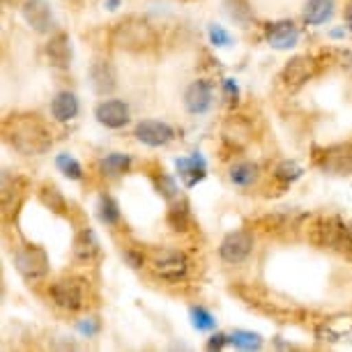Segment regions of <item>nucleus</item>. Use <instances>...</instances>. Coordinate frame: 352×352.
Listing matches in <instances>:
<instances>
[{"label":"nucleus","mask_w":352,"mask_h":352,"mask_svg":"<svg viewBox=\"0 0 352 352\" xmlns=\"http://www.w3.org/2000/svg\"><path fill=\"white\" fill-rule=\"evenodd\" d=\"M5 138L23 157H39L53 145L51 129L37 116H12L5 122Z\"/></svg>","instance_id":"obj_1"},{"label":"nucleus","mask_w":352,"mask_h":352,"mask_svg":"<svg viewBox=\"0 0 352 352\" xmlns=\"http://www.w3.org/2000/svg\"><path fill=\"white\" fill-rule=\"evenodd\" d=\"M311 242L320 249L334 251V254H352V230L350 226L338 217H322L314 223Z\"/></svg>","instance_id":"obj_2"},{"label":"nucleus","mask_w":352,"mask_h":352,"mask_svg":"<svg viewBox=\"0 0 352 352\" xmlns=\"http://www.w3.org/2000/svg\"><path fill=\"white\" fill-rule=\"evenodd\" d=\"M111 42L124 51H145L157 44V32L145 19L129 16V19H124V21L113 25Z\"/></svg>","instance_id":"obj_3"},{"label":"nucleus","mask_w":352,"mask_h":352,"mask_svg":"<svg viewBox=\"0 0 352 352\" xmlns=\"http://www.w3.org/2000/svg\"><path fill=\"white\" fill-rule=\"evenodd\" d=\"M189 258L180 249H157L152 254L150 270L157 278H162L166 283H180L189 274Z\"/></svg>","instance_id":"obj_4"},{"label":"nucleus","mask_w":352,"mask_h":352,"mask_svg":"<svg viewBox=\"0 0 352 352\" xmlns=\"http://www.w3.org/2000/svg\"><path fill=\"white\" fill-rule=\"evenodd\" d=\"M49 297L58 309L76 314L85 307V281L76 276H63L49 285Z\"/></svg>","instance_id":"obj_5"},{"label":"nucleus","mask_w":352,"mask_h":352,"mask_svg":"<svg viewBox=\"0 0 352 352\" xmlns=\"http://www.w3.org/2000/svg\"><path fill=\"white\" fill-rule=\"evenodd\" d=\"M14 267L23 281L37 283L49 274V256L42 247L25 244V247H19L14 251Z\"/></svg>","instance_id":"obj_6"},{"label":"nucleus","mask_w":352,"mask_h":352,"mask_svg":"<svg viewBox=\"0 0 352 352\" xmlns=\"http://www.w3.org/2000/svg\"><path fill=\"white\" fill-rule=\"evenodd\" d=\"M254 232L249 230H232L221 240V247H219V258L226 265H242L254 251Z\"/></svg>","instance_id":"obj_7"},{"label":"nucleus","mask_w":352,"mask_h":352,"mask_svg":"<svg viewBox=\"0 0 352 352\" xmlns=\"http://www.w3.org/2000/svg\"><path fill=\"white\" fill-rule=\"evenodd\" d=\"M318 74V63H316V58H311V56H295V58H290L288 63H285V67L281 72V81L285 88H290V90H297V88H302L304 83L311 81Z\"/></svg>","instance_id":"obj_8"},{"label":"nucleus","mask_w":352,"mask_h":352,"mask_svg":"<svg viewBox=\"0 0 352 352\" xmlns=\"http://www.w3.org/2000/svg\"><path fill=\"white\" fill-rule=\"evenodd\" d=\"M184 109L189 116H205L212 104H214V85L208 78H196L194 83H189V88L184 90Z\"/></svg>","instance_id":"obj_9"},{"label":"nucleus","mask_w":352,"mask_h":352,"mask_svg":"<svg viewBox=\"0 0 352 352\" xmlns=\"http://www.w3.org/2000/svg\"><path fill=\"white\" fill-rule=\"evenodd\" d=\"M134 136L138 143L148 145V148H164L175 138V129L164 120H143L136 124Z\"/></svg>","instance_id":"obj_10"},{"label":"nucleus","mask_w":352,"mask_h":352,"mask_svg":"<svg viewBox=\"0 0 352 352\" xmlns=\"http://www.w3.org/2000/svg\"><path fill=\"white\" fill-rule=\"evenodd\" d=\"M265 39H267V44L276 51L295 49L297 42H300V28H297L295 21H290V19L267 23L265 25Z\"/></svg>","instance_id":"obj_11"},{"label":"nucleus","mask_w":352,"mask_h":352,"mask_svg":"<svg viewBox=\"0 0 352 352\" xmlns=\"http://www.w3.org/2000/svg\"><path fill=\"white\" fill-rule=\"evenodd\" d=\"M97 122L106 129H122L129 124V106L122 99H106L95 109Z\"/></svg>","instance_id":"obj_12"},{"label":"nucleus","mask_w":352,"mask_h":352,"mask_svg":"<svg viewBox=\"0 0 352 352\" xmlns=\"http://www.w3.org/2000/svg\"><path fill=\"white\" fill-rule=\"evenodd\" d=\"M318 166L324 173H331V175H350L352 173V152L345 145H338V148H327L324 155L318 157Z\"/></svg>","instance_id":"obj_13"},{"label":"nucleus","mask_w":352,"mask_h":352,"mask_svg":"<svg viewBox=\"0 0 352 352\" xmlns=\"http://www.w3.org/2000/svg\"><path fill=\"white\" fill-rule=\"evenodd\" d=\"M21 14L25 19V23L30 25L35 32H49L51 23H53V14H51V5L46 0H25Z\"/></svg>","instance_id":"obj_14"},{"label":"nucleus","mask_w":352,"mask_h":352,"mask_svg":"<svg viewBox=\"0 0 352 352\" xmlns=\"http://www.w3.org/2000/svg\"><path fill=\"white\" fill-rule=\"evenodd\" d=\"M46 58H49L51 67L56 69H69L72 65V39L67 32H56L46 42Z\"/></svg>","instance_id":"obj_15"},{"label":"nucleus","mask_w":352,"mask_h":352,"mask_svg":"<svg viewBox=\"0 0 352 352\" xmlns=\"http://www.w3.org/2000/svg\"><path fill=\"white\" fill-rule=\"evenodd\" d=\"M90 83H92V90H95L99 97L111 95V92L118 88L116 67H113L109 60H97L90 67Z\"/></svg>","instance_id":"obj_16"},{"label":"nucleus","mask_w":352,"mask_h":352,"mask_svg":"<svg viewBox=\"0 0 352 352\" xmlns=\"http://www.w3.org/2000/svg\"><path fill=\"white\" fill-rule=\"evenodd\" d=\"M78 111H81V104L72 90H60L51 99V116L58 122H72L78 116Z\"/></svg>","instance_id":"obj_17"},{"label":"nucleus","mask_w":352,"mask_h":352,"mask_svg":"<svg viewBox=\"0 0 352 352\" xmlns=\"http://www.w3.org/2000/svg\"><path fill=\"white\" fill-rule=\"evenodd\" d=\"M131 164H134V159L127 152H109V155L97 162V170L102 177L116 180V177H122L124 173H129Z\"/></svg>","instance_id":"obj_18"},{"label":"nucleus","mask_w":352,"mask_h":352,"mask_svg":"<svg viewBox=\"0 0 352 352\" xmlns=\"http://www.w3.org/2000/svg\"><path fill=\"white\" fill-rule=\"evenodd\" d=\"M99 251H102V247H99V240L95 235V230L92 228H81L76 232L74 237V258L78 263H92L97 261Z\"/></svg>","instance_id":"obj_19"},{"label":"nucleus","mask_w":352,"mask_h":352,"mask_svg":"<svg viewBox=\"0 0 352 352\" xmlns=\"http://www.w3.org/2000/svg\"><path fill=\"white\" fill-rule=\"evenodd\" d=\"M258 177H261V166L254 162H237V164H232L228 170L230 184H235V187H240V189L254 187L258 182Z\"/></svg>","instance_id":"obj_20"},{"label":"nucleus","mask_w":352,"mask_h":352,"mask_svg":"<svg viewBox=\"0 0 352 352\" xmlns=\"http://www.w3.org/2000/svg\"><path fill=\"white\" fill-rule=\"evenodd\" d=\"M336 0H307L304 5V23L307 25H322L334 16Z\"/></svg>","instance_id":"obj_21"},{"label":"nucleus","mask_w":352,"mask_h":352,"mask_svg":"<svg viewBox=\"0 0 352 352\" xmlns=\"http://www.w3.org/2000/svg\"><path fill=\"white\" fill-rule=\"evenodd\" d=\"M177 173H180V177L184 180L187 187H194L196 182H201L205 177V162L203 157L198 155H191V157H182L177 159Z\"/></svg>","instance_id":"obj_22"},{"label":"nucleus","mask_w":352,"mask_h":352,"mask_svg":"<svg viewBox=\"0 0 352 352\" xmlns=\"http://www.w3.org/2000/svg\"><path fill=\"white\" fill-rule=\"evenodd\" d=\"M39 203H42L46 210L56 212V214H60V217L67 214V201H65L63 191L58 189L56 184H42V189H39Z\"/></svg>","instance_id":"obj_23"},{"label":"nucleus","mask_w":352,"mask_h":352,"mask_svg":"<svg viewBox=\"0 0 352 352\" xmlns=\"http://www.w3.org/2000/svg\"><path fill=\"white\" fill-rule=\"evenodd\" d=\"M97 217L104 226H118L120 223V205L109 194H102L97 201Z\"/></svg>","instance_id":"obj_24"},{"label":"nucleus","mask_w":352,"mask_h":352,"mask_svg":"<svg viewBox=\"0 0 352 352\" xmlns=\"http://www.w3.org/2000/svg\"><path fill=\"white\" fill-rule=\"evenodd\" d=\"M226 14L242 28H247L254 21V12H251L247 0H226Z\"/></svg>","instance_id":"obj_25"},{"label":"nucleus","mask_w":352,"mask_h":352,"mask_svg":"<svg viewBox=\"0 0 352 352\" xmlns=\"http://www.w3.org/2000/svg\"><path fill=\"white\" fill-rule=\"evenodd\" d=\"M152 182H155V189L157 194L166 198L168 203H175L177 196H180V189H177V182L173 180L170 175H166V173H157V175H152Z\"/></svg>","instance_id":"obj_26"},{"label":"nucleus","mask_w":352,"mask_h":352,"mask_svg":"<svg viewBox=\"0 0 352 352\" xmlns=\"http://www.w3.org/2000/svg\"><path fill=\"white\" fill-rule=\"evenodd\" d=\"M302 175H304V168L297 162H290V159H283V162H278L276 168H274V177H276L278 182H283V184L297 182Z\"/></svg>","instance_id":"obj_27"},{"label":"nucleus","mask_w":352,"mask_h":352,"mask_svg":"<svg viewBox=\"0 0 352 352\" xmlns=\"http://www.w3.org/2000/svg\"><path fill=\"white\" fill-rule=\"evenodd\" d=\"M168 226L175 232L187 230V226H189V208H187V203H184V201L170 205V210H168Z\"/></svg>","instance_id":"obj_28"},{"label":"nucleus","mask_w":352,"mask_h":352,"mask_svg":"<svg viewBox=\"0 0 352 352\" xmlns=\"http://www.w3.org/2000/svg\"><path fill=\"white\" fill-rule=\"evenodd\" d=\"M230 343L240 350H261L263 348V338L261 334H254V331H244L237 329L230 334Z\"/></svg>","instance_id":"obj_29"},{"label":"nucleus","mask_w":352,"mask_h":352,"mask_svg":"<svg viewBox=\"0 0 352 352\" xmlns=\"http://www.w3.org/2000/svg\"><path fill=\"white\" fill-rule=\"evenodd\" d=\"M56 166L60 168V173L67 177V180H74V182L83 180V166L78 164L74 157H69L67 152H65V155H58Z\"/></svg>","instance_id":"obj_30"},{"label":"nucleus","mask_w":352,"mask_h":352,"mask_svg":"<svg viewBox=\"0 0 352 352\" xmlns=\"http://www.w3.org/2000/svg\"><path fill=\"white\" fill-rule=\"evenodd\" d=\"M189 316H191V324H194L198 331H210L217 327V318L203 307H191Z\"/></svg>","instance_id":"obj_31"},{"label":"nucleus","mask_w":352,"mask_h":352,"mask_svg":"<svg viewBox=\"0 0 352 352\" xmlns=\"http://www.w3.org/2000/svg\"><path fill=\"white\" fill-rule=\"evenodd\" d=\"M208 35H210V42L214 44V46H219V49H228V46H232V37H230V32L226 30L223 25L210 23Z\"/></svg>","instance_id":"obj_32"},{"label":"nucleus","mask_w":352,"mask_h":352,"mask_svg":"<svg viewBox=\"0 0 352 352\" xmlns=\"http://www.w3.org/2000/svg\"><path fill=\"white\" fill-rule=\"evenodd\" d=\"M122 258H124V263H127L129 267H134V270H141L145 265V256L141 254V251H136V249H124Z\"/></svg>","instance_id":"obj_33"},{"label":"nucleus","mask_w":352,"mask_h":352,"mask_svg":"<svg viewBox=\"0 0 352 352\" xmlns=\"http://www.w3.org/2000/svg\"><path fill=\"white\" fill-rule=\"evenodd\" d=\"M99 329H102V324H99L97 318H85V320L78 322V331H81L83 336H88V338L97 336Z\"/></svg>","instance_id":"obj_34"},{"label":"nucleus","mask_w":352,"mask_h":352,"mask_svg":"<svg viewBox=\"0 0 352 352\" xmlns=\"http://www.w3.org/2000/svg\"><path fill=\"white\" fill-rule=\"evenodd\" d=\"M223 92H226V97H228V102H237V97H240V88H237V83H235V78H223Z\"/></svg>","instance_id":"obj_35"},{"label":"nucleus","mask_w":352,"mask_h":352,"mask_svg":"<svg viewBox=\"0 0 352 352\" xmlns=\"http://www.w3.org/2000/svg\"><path fill=\"white\" fill-rule=\"evenodd\" d=\"M228 343H230V336H226V334H214V336H212L210 341H208V348H210V350H223Z\"/></svg>","instance_id":"obj_36"},{"label":"nucleus","mask_w":352,"mask_h":352,"mask_svg":"<svg viewBox=\"0 0 352 352\" xmlns=\"http://www.w3.org/2000/svg\"><path fill=\"white\" fill-rule=\"evenodd\" d=\"M343 19H345V25H348V28L352 30V5H348V8H345Z\"/></svg>","instance_id":"obj_37"},{"label":"nucleus","mask_w":352,"mask_h":352,"mask_svg":"<svg viewBox=\"0 0 352 352\" xmlns=\"http://www.w3.org/2000/svg\"><path fill=\"white\" fill-rule=\"evenodd\" d=\"M118 3H120V0H109V5H111L109 10H116V8H118Z\"/></svg>","instance_id":"obj_38"}]
</instances>
